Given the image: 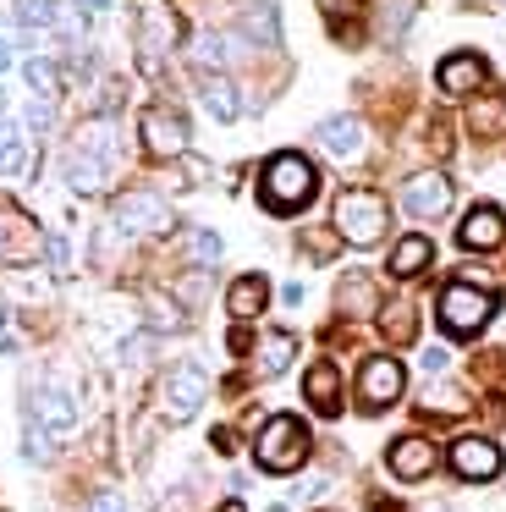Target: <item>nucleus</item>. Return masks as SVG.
<instances>
[{
  "instance_id": "1",
  "label": "nucleus",
  "mask_w": 506,
  "mask_h": 512,
  "mask_svg": "<svg viewBox=\"0 0 506 512\" xmlns=\"http://www.w3.org/2000/svg\"><path fill=\"white\" fill-rule=\"evenodd\" d=\"M319 193V171L308 166L303 155H270L264 160V177H259V199H264V210H275V215H297L308 199Z\"/></svg>"
},
{
  "instance_id": "2",
  "label": "nucleus",
  "mask_w": 506,
  "mask_h": 512,
  "mask_svg": "<svg viewBox=\"0 0 506 512\" xmlns=\"http://www.w3.org/2000/svg\"><path fill=\"white\" fill-rule=\"evenodd\" d=\"M253 463H259L264 474H297V468L308 463V430H303V419H292V413L264 419L259 435H253Z\"/></svg>"
},
{
  "instance_id": "3",
  "label": "nucleus",
  "mask_w": 506,
  "mask_h": 512,
  "mask_svg": "<svg viewBox=\"0 0 506 512\" xmlns=\"http://www.w3.org/2000/svg\"><path fill=\"white\" fill-rule=\"evenodd\" d=\"M336 232H341V243H352V248H374L385 232H391V210H385L380 193L347 188L336 199Z\"/></svg>"
},
{
  "instance_id": "4",
  "label": "nucleus",
  "mask_w": 506,
  "mask_h": 512,
  "mask_svg": "<svg viewBox=\"0 0 506 512\" xmlns=\"http://www.w3.org/2000/svg\"><path fill=\"white\" fill-rule=\"evenodd\" d=\"M435 309H440V331L446 336H479L495 314V292L473 287V281H451V287H440Z\"/></svg>"
},
{
  "instance_id": "5",
  "label": "nucleus",
  "mask_w": 506,
  "mask_h": 512,
  "mask_svg": "<svg viewBox=\"0 0 506 512\" xmlns=\"http://www.w3.org/2000/svg\"><path fill=\"white\" fill-rule=\"evenodd\" d=\"M110 221H116L127 237H160V232H171V204H165L160 193H149V188H132V193H121V199L110 204Z\"/></svg>"
},
{
  "instance_id": "6",
  "label": "nucleus",
  "mask_w": 506,
  "mask_h": 512,
  "mask_svg": "<svg viewBox=\"0 0 506 512\" xmlns=\"http://www.w3.org/2000/svg\"><path fill=\"white\" fill-rule=\"evenodd\" d=\"M176 39H182V23H176L171 6H165V0H143V12H138V61H143V72H160L165 50H176Z\"/></svg>"
},
{
  "instance_id": "7",
  "label": "nucleus",
  "mask_w": 506,
  "mask_h": 512,
  "mask_svg": "<svg viewBox=\"0 0 506 512\" xmlns=\"http://www.w3.org/2000/svg\"><path fill=\"white\" fill-rule=\"evenodd\" d=\"M204 397H209V375H204L198 364H171V369H165V380H160V408H165V419L187 424L198 408H204Z\"/></svg>"
},
{
  "instance_id": "8",
  "label": "nucleus",
  "mask_w": 506,
  "mask_h": 512,
  "mask_svg": "<svg viewBox=\"0 0 506 512\" xmlns=\"http://www.w3.org/2000/svg\"><path fill=\"white\" fill-rule=\"evenodd\" d=\"M407 391V369L396 364V358H363V369H358V408L363 413H385L396 397Z\"/></svg>"
},
{
  "instance_id": "9",
  "label": "nucleus",
  "mask_w": 506,
  "mask_h": 512,
  "mask_svg": "<svg viewBox=\"0 0 506 512\" xmlns=\"http://www.w3.org/2000/svg\"><path fill=\"white\" fill-rule=\"evenodd\" d=\"M138 138H143V149H149L154 160L187 155V122H182V111H171V105H149V111L138 116Z\"/></svg>"
},
{
  "instance_id": "10",
  "label": "nucleus",
  "mask_w": 506,
  "mask_h": 512,
  "mask_svg": "<svg viewBox=\"0 0 506 512\" xmlns=\"http://www.w3.org/2000/svg\"><path fill=\"white\" fill-rule=\"evenodd\" d=\"M44 259V232L22 210H0V265H33Z\"/></svg>"
},
{
  "instance_id": "11",
  "label": "nucleus",
  "mask_w": 506,
  "mask_h": 512,
  "mask_svg": "<svg viewBox=\"0 0 506 512\" xmlns=\"http://www.w3.org/2000/svg\"><path fill=\"white\" fill-rule=\"evenodd\" d=\"M402 204L407 215H418V221H440V215L451 210V177L446 171H418V177L402 182Z\"/></svg>"
},
{
  "instance_id": "12",
  "label": "nucleus",
  "mask_w": 506,
  "mask_h": 512,
  "mask_svg": "<svg viewBox=\"0 0 506 512\" xmlns=\"http://www.w3.org/2000/svg\"><path fill=\"white\" fill-rule=\"evenodd\" d=\"M451 474L473 479V485L495 479V474H501V446L484 441V435H462V441H451Z\"/></svg>"
},
{
  "instance_id": "13",
  "label": "nucleus",
  "mask_w": 506,
  "mask_h": 512,
  "mask_svg": "<svg viewBox=\"0 0 506 512\" xmlns=\"http://www.w3.org/2000/svg\"><path fill=\"white\" fill-rule=\"evenodd\" d=\"M28 424H39L44 435H66L77 424V402L61 386H39L28 397Z\"/></svg>"
},
{
  "instance_id": "14",
  "label": "nucleus",
  "mask_w": 506,
  "mask_h": 512,
  "mask_svg": "<svg viewBox=\"0 0 506 512\" xmlns=\"http://www.w3.org/2000/svg\"><path fill=\"white\" fill-rule=\"evenodd\" d=\"M435 463H440V452L424 435H402V441H391V452H385V468H391L396 479H429Z\"/></svg>"
},
{
  "instance_id": "15",
  "label": "nucleus",
  "mask_w": 506,
  "mask_h": 512,
  "mask_svg": "<svg viewBox=\"0 0 506 512\" xmlns=\"http://www.w3.org/2000/svg\"><path fill=\"white\" fill-rule=\"evenodd\" d=\"M435 83L446 94H479L484 83H490V67H484V56H473V50H457V56H446L435 67Z\"/></svg>"
},
{
  "instance_id": "16",
  "label": "nucleus",
  "mask_w": 506,
  "mask_h": 512,
  "mask_svg": "<svg viewBox=\"0 0 506 512\" xmlns=\"http://www.w3.org/2000/svg\"><path fill=\"white\" fill-rule=\"evenodd\" d=\"M506 237V210H495V204H473L468 221L457 226V243L473 248V254H484V248H501Z\"/></svg>"
},
{
  "instance_id": "17",
  "label": "nucleus",
  "mask_w": 506,
  "mask_h": 512,
  "mask_svg": "<svg viewBox=\"0 0 506 512\" xmlns=\"http://www.w3.org/2000/svg\"><path fill=\"white\" fill-rule=\"evenodd\" d=\"M198 100H204V111L215 116V122H237L242 116V94L226 72H204V78H198Z\"/></svg>"
},
{
  "instance_id": "18",
  "label": "nucleus",
  "mask_w": 506,
  "mask_h": 512,
  "mask_svg": "<svg viewBox=\"0 0 506 512\" xmlns=\"http://www.w3.org/2000/svg\"><path fill=\"white\" fill-rule=\"evenodd\" d=\"M319 144H325L330 155L352 160V155H363L369 133H363V122H358V116H330V122H319Z\"/></svg>"
},
{
  "instance_id": "19",
  "label": "nucleus",
  "mask_w": 506,
  "mask_h": 512,
  "mask_svg": "<svg viewBox=\"0 0 506 512\" xmlns=\"http://www.w3.org/2000/svg\"><path fill=\"white\" fill-rule=\"evenodd\" d=\"M303 397H308V408L314 413H341V375H336V364H314L303 375Z\"/></svg>"
},
{
  "instance_id": "20",
  "label": "nucleus",
  "mask_w": 506,
  "mask_h": 512,
  "mask_svg": "<svg viewBox=\"0 0 506 512\" xmlns=\"http://www.w3.org/2000/svg\"><path fill=\"white\" fill-rule=\"evenodd\" d=\"M264 303H270V281H264V276H237V281H231V292H226L231 320H253Z\"/></svg>"
},
{
  "instance_id": "21",
  "label": "nucleus",
  "mask_w": 506,
  "mask_h": 512,
  "mask_svg": "<svg viewBox=\"0 0 506 512\" xmlns=\"http://www.w3.org/2000/svg\"><path fill=\"white\" fill-rule=\"evenodd\" d=\"M242 34L253 45H281V12H275L270 0H248V12H242Z\"/></svg>"
},
{
  "instance_id": "22",
  "label": "nucleus",
  "mask_w": 506,
  "mask_h": 512,
  "mask_svg": "<svg viewBox=\"0 0 506 512\" xmlns=\"http://www.w3.org/2000/svg\"><path fill=\"white\" fill-rule=\"evenodd\" d=\"M0 177L6 182L28 177V144H22V127L6 122V116H0Z\"/></svg>"
},
{
  "instance_id": "23",
  "label": "nucleus",
  "mask_w": 506,
  "mask_h": 512,
  "mask_svg": "<svg viewBox=\"0 0 506 512\" xmlns=\"http://www.w3.org/2000/svg\"><path fill=\"white\" fill-rule=\"evenodd\" d=\"M105 160H94V155H83V149H66V182H72L77 193H99L105 188Z\"/></svg>"
},
{
  "instance_id": "24",
  "label": "nucleus",
  "mask_w": 506,
  "mask_h": 512,
  "mask_svg": "<svg viewBox=\"0 0 506 512\" xmlns=\"http://www.w3.org/2000/svg\"><path fill=\"white\" fill-rule=\"evenodd\" d=\"M429 254H435V248H429V237H402V243L391 248V276H424L429 270Z\"/></svg>"
},
{
  "instance_id": "25",
  "label": "nucleus",
  "mask_w": 506,
  "mask_h": 512,
  "mask_svg": "<svg viewBox=\"0 0 506 512\" xmlns=\"http://www.w3.org/2000/svg\"><path fill=\"white\" fill-rule=\"evenodd\" d=\"M336 303H341V314H374L369 276H363V270H347V276H341V287H336Z\"/></svg>"
},
{
  "instance_id": "26",
  "label": "nucleus",
  "mask_w": 506,
  "mask_h": 512,
  "mask_svg": "<svg viewBox=\"0 0 506 512\" xmlns=\"http://www.w3.org/2000/svg\"><path fill=\"white\" fill-rule=\"evenodd\" d=\"M292 353H297V336L292 331H270L259 342V369L264 375H281V369L292 364Z\"/></svg>"
},
{
  "instance_id": "27",
  "label": "nucleus",
  "mask_w": 506,
  "mask_h": 512,
  "mask_svg": "<svg viewBox=\"0 0 506 512\" xmlns=\"http://www.w3.org/2000/svg\"><path fill=\"white\" fill-rule=\"evenodd\" d=\"M468 127H473L479 138H495V133H501V127H506V94H490V100L473 105Z\"/></svg>"
},
{
  "instance_id": "28",
  "label": "nucleus",
  "mask_w": 506,
  "mask_h": 512,
  "mask_svg": "<svg viewBox=\"0 0 506 512\" xmlns=\"http://www.w3.org/2000/svg\"><path fill=\"white\" fill-rule=\"evenodd\" d=\"M193 61H198L204 72L226 67V61H231V39H226V34H198V39H193Z\"/></svg>"
},
{
  "instance_id": "29",
  "label": "nucleus",
  "mask_w": 506,
  "mask_h": 512,
  "mask_svg": "<svg viewBox=\"0 0 506 512\" xmlns=\"http://www.w3.org/2000/svg\"><path fill=\"white\" fill-rule=\"evenodd\" d=\"M187 259H193L198 270L220 265V237H215V232H204V226H193V232H187Z\"/></svg>"
},
{
  "instance_id": "30",
  "label": "nucleus",
  "mask_w": 506,
  "mask_h": 512,
  "mask_svg": "<svg viewBox=\"0 0 506 512\" xmlns=\"http://www.w3.org/2000/svg\"><path fill=\"white\" fill-rule=\"evenodd\" d=\"M55 17H61L55 0H17V23L22 28H55Z\"/></svg>"
},
{
  "instance_id": "31",
  "label": "nucleus",
  "mask_w": 506,
  "mask_h": 512,
  "mask_svg": "<svg viewBox=\"0 0 506 512\" xmlns=\"http://www.w3.org/2000/svg\"><path fill=\"white\" fill-rule=\"evenodd\" d=\"M22 78H28V89L39 94V100H50L61 72H55V61H39V56H33V61H22Z\"/></svg>"
},
{
  "instance_id": "32",
  "label": "nucleus",
  "mask_w": 506,
  "mask_h": 512,
  "mask_svg": "<svg viewBox=\"0 0 506 512\" xmlns=\"http://www.w3.org/2000/svg\"><path fill=\"white\" fill-rule=\"evenodd\" d=\"M418 331V320H413V309H402V303H396L391 314H385V336H391V342H407V336Z\"/></svg>"
},
{
  "instance_id": "33",
  "label": "nucleus",
  "mask_w": 506,
  "mask_h": 512,
  "mask_svg": "<svg viewBox=\"0 0 506 512\" xmlns=\"http://www.w3.org/2000/svg\"><path fill=\"white\" fill-rule=\"evenodd\" d=\"M22 457H28V463H44V457H50V435H44L39 424H28V435H22Z\"/></svg>"
},
{
  "instance_id": "34",
  "label": "nucleus",
  "mask_w": 506,
  "mask_h": 512,
  "mask_svg": "<svg viewBox=\"0 0 506 512\" xmlns=\"http://www.w3.org/2000/svg\"><path fill=\"white\" fill-rule=\"evenodd\" d=\"M149 325H154V331H176V325H182V314H176L165 298H149Z\"/></svg>"
},
{
  "instance_id": "35",
  "label": "nucleus",
  "mask_w": 506,
  "mask_h": 512,
  "mask_svg": "<svg viewBox=\"0 0 506 512\" xmlns=\"http://www.w3.org/2000/svg\"><path fill=\"white\" fill-rule=\"evenodd\" d=\"M407 17H413V0H385V28H407Z\"/></svg>"
},
{
  "instance_id": "36",
  "label": "nucleus",
  "mask_w": 506,
  "mask_h": 512,
  "mask_svg": "<svg viewBox=\"0 0 506 512\" xmlns=\"http://www.w3.org/2000/svg\"><path fill=\"white\" fill-rule=\"evenodd\" d=\"M88 512H127V501H121L116 490H99V496L88 501Z\"/></svg>"
},
{
  "instance_id": "37",
  "label": "nucleus",
  "mask_w": 506,
  "mask_h": 512,
  "mask_svg": "<svg viewBox=\"0 0 506 512\" xmlns=\"http://www.w3.org/2000/svg\"><path fill=\"white\" fill-rule=\"evenodd\" d=\"M50 127V100H33L28 105V133H44Z\"/></svg>"
},
{
  "instance_id": "38",
  "label": "nucleus",
  "mask_w": 506,
  "mask_h": 512,
  "mask_svg": "<svg viewBox=\"0 0 506 512\" xmlns=\"http://www.w3.org/2000/svg\"><path fill=\"white\" fill-rule=\"evenodd\" d=\"M44 259H50L55 270H66V237H55V232L44 237Z\"/></svg>"
},
{
  "instance_id": "39",
  "label": "nucleus",
  "mask_w": 506,
  "mask_h": 512,
  "mask_svg": "<svg viewBox=\"0 0 506 512\" xmlns=\"http://www.w3.org/2000/svg\"><path fill=\"white\" fill-rule=\"evenodd\" d=\"M446 364H451V353H446V347H424V369H429V375H440Z\"/></svg>"
},
{
  "instance_id": "40",
  "label": "nucleus",
  "mask_w": 506,
  "mask_h": 512,
  "mask_svg": "<svg viewBox=\"0 0 506 512\" xmlns=\"http://www.w3.org/2000/svg\"><path fill=\"white\" fill-rule=\"evenodd\" d=\"M319 6H325V12H330V17H347V12H352V6H358V0H319Z\"/></svg>"
},
{
  "instance_id": "41",
  "label": "nucleus",
  "mask_w": 506,
  "mask_h": 512,
  "mask_svg": "<svg viewBox=\"0 0 506 512\" xmlns=\"http://www.w3.org/2000/svg\"><path fill=\"white\" fill-rule=\"evenodd\" d=\"M83 12H110V0H77Z\"/></svg>"
},
{
  "instance_id": "42",
  "label": "nucleus",
  "mask_w": 506,
  "mask_h": 512,
  "mask_svg": "<svg viewBox=\"0 0 506 512\" xmlns=\"http://www.w3.org/2000/svg\"><path fill=\"white\" fill-rule=\"evenodd\" d=\"M6 67H11V45L0 39V72H6Z\"/></svg>"
},
{
  "instance_id": "43",
  "label": "nucleus",
  "mask_w": 506,
  "mask_h": 512,
  "mask_svg": "<svg viewBox=\"0 0 506 512\" xmlns=\"http://www.w3.org/2000/svg\"><path fill=\"white\" fill-rule=\"evenodd\" d=\"M226 512H242V501H226Z\"/></svg>"
},
{
  "instance_id": "44",
  "label": "nucleus",
  "mask_w": 506,
  "mask_h": 512,
  "mask_svg": "<svg viewBox=\"0 0 506 512\" xmlns=\"http://www.w3.org/2000/svg\"><path fill=\"white\" fill-rule=\"evenodd\" d=\"M385 512H391V507H385Z\"/></svg>"
},
{
  "instance_id": "45",
  "label": "nucleus",
  "mask_w": 506,
  "mask_h": 512,
  "mask_svg": "<svg viewBox=\"0 0 506 512\" xmlns=\"http://www.w3.org/2000/svg\"><path fill=\"white\" fill-rule=\"evenodd\" d=\"M0 105H6V100H0Z\"/></svg>"
}]
</instances>
